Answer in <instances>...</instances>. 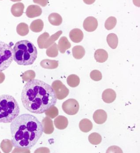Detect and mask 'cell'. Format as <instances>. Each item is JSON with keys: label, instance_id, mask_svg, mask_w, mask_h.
Here are the masks:
<instances>
[{"label": "cell", "instance_id": "10", "mask_svg": "<svg viewBox=\"0 0 140 153\" xmlns=\"http://www.w3.org/2000/svg\"><path fill=\"white\" fill-rule=\"evenodd\" d=\"M42 11L41 8L37 5H29L26 11V15L29 18H34L41 15Z\"/></svg>", "mask_w": 140, "mask_h": 153}, {"label": "cell", "instance_id": "27", "mask_svg": "<svg viewBox=\"0 0 140 153\" xmlns=\"http://www.w3.org/2000/svg\"><path fill=\"white\" fill-rule=\"evenodd\" d=\"M88 140L91 144L97 145L101 142L102 137L99 133L93 132L89 136Z\"/></svg>", "mask_w": 140, "mask_h": 153}, {"label": "cell", "instance_id": "18", "mask_svg": "<svg viewBox=\"0 0 140 153\" xmlns=\"http://www.w3.org/2000/svg\"><path fill=\"white\" fill-rule=\"evenodd\" d=\"M94 57L97 62L102 63L108 59V53L104 49H97L94 54Z\"/></svg>", "mask_w": 140, "mask_h": 153}, {"label": "cell", "instance_id": "21", "mask_svg": "<svg viewBox=\"0 0 140 153\" xmlns=\"http://www.w3.org/2000/svg\"><path fill=\"white\" fill-rule=\"evenodd\" d=\"M40 65L43 68L47 69H54L56 68L59 66V61L55 60H50L45 59L42 60Z\"/></svg>", "mask_w": 140, "mask_h": 153}, {"label": "cell", "instance_id": "14", "mask_svg": "<svg viewBox=\"0 0 140 153\" xmlns=\"http://www.w3.org/2000/svg\"><path fill=\"white\" fill-rule=\"evenodd\" d=\"M43 132L46 134H51L54 130L53 121L50 117H46L42 121Z\"/></svg>", "mask_w": 140, "mask_h": 153}, {"label": "cell", "instance_id": "33", "mask_svg": "<svg viewBox=\"0 0 140 153\" xmlns=\"http://www.w3.org/2000/svg\"><path fill=\"white\" fill-rule=\"evenodd\" d=\"M90 77L92 80L96 82H98L102 79V74L101 72L98 70H93L90 72Z\"/></svg>", "mask_w": 140, "mask_h": 153}, {"label": "cell", "instance_id": "32", "mask_svg": "<svg viewBox=\"0 0 140 153\" xmlns=\"http://www.w3.org/2000/svg\"><path fill=\"white\" fill-rule=\"evenodd\" d=\"M36 74L35 72L31 70L27 71L25 72L22 75V79L25 82H29L33 80L35 78Z\"/></svg>", "mask_w": 140, "mask_h": 153}, {"label": "cell", "instance_id": "26", "mask_svg": "<svg viewBox=\"0 0 140 153\" xmlns=\"http://www.w3.org/2000/svg\"><path fill=\"white\" fill-rule=\"evenodd\" d=\"M67 83L71 87H76L80 84V79L76 74H71L67 77Z\"/></svg>", "mask_w": 140, "mask_h": 153}, {"label": "cell", "instance_id": "16", "mask_svg": "<svg viewBox=\"0 0 140 153\" xmlns=\"http://www.w3.org/2000/svg\"><path fill=\"white\" fill-rule=\"evenodd\" d=\"M71 44L66 37H61L59 41L58 48L61 53H65L67 50L70 48Z\"/></svg>", "mask_w": 140, "mask_h": 153}, {"label": "cell", "instance_id": "24", "mask_svg": "<svg viewBox=\"0 0 140 153\" xmlns=\"http://www.w3.org/2000/svg\"><path fill=\"white\" fill-rule=\"evenodd\" d=\"M109 46L113 49H116L118 46V38L117 35L114 33L108 34L106 38Z\"/></svg>", "mask_w": 140, "mask_h": 153}, {"label": "cell", "instance_id": "9", "mask_svg": "<svg viewBox=\"0 0 140 153\" xmlns=\"http://www.w3.org/2000/svg\"><path fill=\"white\" fill-rule=\"evenodd\" d=\"M98 20L93 16H89L85 19L83 23L84 29L88 32H91L96 30L98 27Z\"/></svg>", "mask_w": 140, "mask_h": 153}, {"label": "cell", "instance_id": "8", "mask_svg": "<svg viewBox=\"0 0 140 153\" xmlns=\"http://www.w3.org/2000/svg\"><path fill=\"white\" fill-rule=\"evenodd\" d=\"M79 103L76 100L70 99L65 101L62 104V108L64 112L69 115L76 114L79 111Z\"/></svg>", "mask_w": 140, "mask_h": 153}, {"label": "cell", "instance_id": "29", "mask_svg": "<svg viewBox=\"0 0 140 153\" xmlns=\"http://www.w3.org/2000/svg\"><path fill=\"white\" fill-rule=\"evenodd\" d=\"M116 23H117L116 19L115 17L110 16L106 19L104 23V27L107 30H111L115 27Z\"/></svg>", "mask_w": 140, "mask_h": 153}, {"label": "cell", "instance_id": "22", "mask_svg": "<svg viewBox=\"0 0 140 153\" xmlns=\"http://www.w3.org/2000/svg\"><path fill=\"white\" fill-rule=\"evenodd\" d=\"M72 53L74 58L77 59L83 58L85 54L84 48L81 45H76L72 49Z\"/></svg>", "mask_w": 140, "mask_h": 153}, {"label": "cell", "instance_id": "15", "mask_svg": "<svg viewBox=\"0 0 140 153\" xmlns=\"http://www.w3.org/2000/svg\"><path fill=\"white\" fill-rule=\"evenodd\" d=\"M55 126L58 129L63 130L67 128L68 125V120L66 117L60 115L54 120Z\"/></svg>", "mask_w": 140, "mask_h": 153}, {"label": "cell", "instance_id": "1", "mask_svg": "<svg viewBox=\"0 0 140 153\" xmlns=\"http://www.w3.org/2000/svg\"><path fill=\"white\" fill-rule=\"evenodd\" d=\"M21 100L24 108L32 113L41 114L56 103V93L51 86L33 79L23 87Z\"/></svg>", "mask_w": 140, "mask_h": 153}, {"label": "cell", "instance_id": "2", "mask_svg": "<svg viewBox=\"0 0 140 153\" xmlns=\"http://www.w3.org/2000/svg\"><path fill=\"white\" fill-rule=\"evenodd\" d=\"M10 130L13 146L29 150L36 145L43 133L42 123L29 114L18 116L11 123Z\"/></svg>", "mask_w": 140, "mask_h": 153}, {"label": "cell", "instance_id": "30", "mask_svg": "<svg viewBox=\"0 0 140 153\" xmlns=\"http://www.w3.org/2000/svg\"><path fill=\"white\" fill-rule=\"evenodd\" d=\"M13 143L12 141L8 140H4L1 144V149L4 153H9L13 149Z\"/></svg>", "mask_w": 140, "mask_h": 153}, {"label": "cell", "instance_id": "11", "mask_svg": "<svg viewBox=\"0 0 140 153\" xmlns=\"http://www.w3.org/2000/svg\"><path fill=\"white\" fill-rule=\"evenodd\" d=\"M93 118L96 124L101 125L107 120V113L104 110L101 109L96 110L93 114Z\"/></svg>", "mask_w": 140, "mask_h": 153}, {"label": "cell", "instance_id": "23", "mask_svg": "<svg viewBox=\"0 0 140 153\" xmlns=\"http://www.w3.org/2000/svg\"><path fill=\"white\" fill-rule=\"evenodd\" d=\"M48 21L53 26H58L62 22L61 16L57 13H52L48 16Z\"/></svg>", "mask_w": 140, "mask_h": 153}, {"label": "cell", "instance_id": "4", "mask_svg": "<svg viewBox=\"0 0 140 153\" xmlns=\"http://www.w3.org/2000/svg\"><path fill=\"white\" fill-rule=\"evenodd\" d=\"M20 113L16 100L10 95L0 96V123H11Z\"/></svg>", "mask_w": 140, "mask_h": 153}, {"label": "cell", "instance_id": "19", "mask_svg": "<svg viewBox=\"0 0 140 153\" xmlns=\"http://www.w3.org/2000/svg\"><path fill=\"white\" fill-rule=\"evenodd\" d=\"M80 130L83 132L87 133L90 131L93 128L92 122L87 118H84L81 120L79 123Z\"/></svg>", "mask_w": 140, "mask_h": 153}, {"label": "cell", "instance_id": "28", "mask_svg": "<svg viewBox=\"0 0 140 153\" xmlns=\"http://www.w3.org/2000/svg\"><path fill=\"white\" fill-rule=\"evenodd\" d=\"M58 45L55 42L47 49L46 54L50 57H56L58 55Z\"/></svg>", "mask_w": 140, "mask_h": 153}, {"label": "cell", "instance_id": "31", "mask_svg": "<svg viewBox=\"0 0 140 153\" xmlns=\"http://www.w3.org/2000/svg\"><path fill=\"white\" fill-rule=\"evenodd\" d=\"M46 115L51 118H54L59 115V110L55 106H52L45 112Z\"/></svg>", "mask_w": 140, "mask_h": 153}, {"label": "cell", "instance_id": "5", "mask_svg": "<svg viewBox=\"0 0 140 153\" xmlns=\"http://www.w3.org/2000/svg\"><path fill=\"white\" fill-rule=\"evenodd\" d=\"M13 60L12 45L0 41V72L8 68Z\"/></svg>", "mask_w": 140, "mask_h": 153}, {"label": "cell", "instance_id": "34", "mask_svg": "<svg viewBox=\"0 0 140 153\" xmlns=\"http://www.w3.org/2000/svg\"><path fill=\"white\" fill-rule=\"evenodd\" d=\"M5 76L4 74L2 72H0V84L3 82L5 80Z\"/></svg>", "mask_w": 140, "mask_h": 153}, {"label": "cell", "instance_id": "12", "mask_svg": "<svg viewBox=\"0 0 140 153\" xmlns=\"http://www.w3.org/2000/svg\"><path fill=\"white\" fill-rule=\"evenodd\" d=\"M116 97V94L114 90L108 88L104 91L102 94V99L107 103H111L114 101Z\"/></svg>", "mask_w": 140, "mask_h": 153}, {"label": "cell", "instance_id": "20", "mask_svg": "<svg viewBox=\"0 0 140 153\" xmlns=\"http://www.w3.org/2000/svg\"><path fill=\"white\" fill-rule=\"evenodd\" d=\"M43 21L41 19H37L33 21L30 25L31 30L33 32L39 33L42 31L44 28Z\"/></svg>", "mask_w": 140, "mask_h": 153}, {"label": "cell", "instance_id": "3", "mask_svg": "<svg viewBox=\"0 0 140 153\" xmlns=\"http://www.w3.org/2000/svg\"><path fill=\"white\" fill-rule=\"evenodd\" d=\"M37 48L28 40L18 42L13 48L14 60L19 65L28 66L33 64L37 59Z\"/></svg>", "mask_w": 140, "mask_h": 153}, {"label": "cell", "instance_id": "6", "mask_svg": "<svg viewBox=\"0 0 140 153\" xmlns=\"http://www.w3.org/2000/svg\"><path fill=\"white\" fill-rule=\"evenodd\" d=\"M62 33V31L59 30L50 37L48 33H44L37 39L38 47L41 49L48 48L59 39Z\"/></svg>", "mask_w": 140, "mask_h": 153}, {"label": "cell", "instance_id": "17", "mask_svg": "<svg viewBox=\"0 0 140 153\" xmlns=\"http://www.w3.org/2000/svg\"><path fill=\"white\" fill-rule=\"evenodd\" d=\"M24 4L22 3L18 2L13 4L11 8V13L15 17H20L23 14L24 12Z\"/></svg>", "mask_w": 140, "mask_h": 153}, {"label": "cell", "instance_id": "13", "mask_svg": "<svg viewBox=\"0 0 140 153\" xmlns=\"http://www.w3.org/2000/svg\"><path fill=\"white\" fill-rule=\"evenodd\" d=\"M69 37L73 42L78 43L83 40L84 38V33L83 31L80 29L75 28L70 31Z\"/></svg>", "mask_w": 140, "mask_h": 153}, {"label": "cell", "instance_id": "7", "mask_svg": "<svg viewBox=\"0 0 140 153\" xmlns=\"http://www.w3.org/2000/svg\"><path fill=\"white\" fill-rule=\"evenodd\" d=\"M52 87L56 93L57 99H64L69 95V89L60 80H56L53 82Z\"/></svg>", "mask_w": 140, "mask_h": 153}, {"label": "cell", "instance_id": "25", "mask_svg": "<svg viewBox=\"0 0 140 153\" xmlns=\"http://www.w3.org/2000/svg\"><path fill=\"white\" fill-rule=\"evenodd\" d=\"M16 31L18 34L21 36L27 35L29 33L28 25L25 23H21L17 26Z\"/></svg>", "mask_w": 140, "mask_h": 153}]
</instances>
